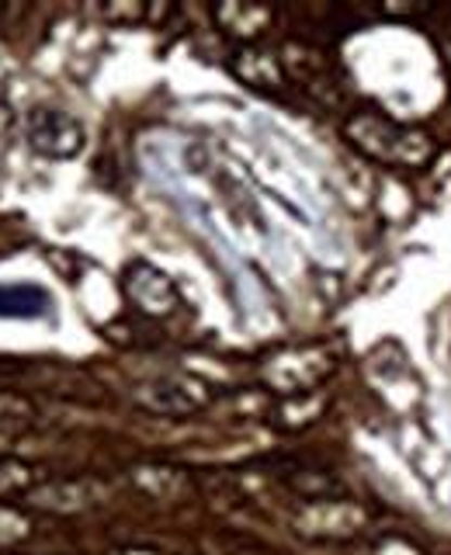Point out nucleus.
<instances>
[{
    "mask_svg": "<svg viewBox=\"0 0 451 555\" xmlns=\"http://www.w3.org/2000/svg\"><path fill=\"white\" fill-rule=\"evenodd\" d=\"M347 143L375 164L386 167H424L434 156V139L416 126H399L382 112H355L344 126Z\"/></svg>",
    "mask_w": 451,
    "mask_h": 555,
    "instance_id": "f257e3e1",
    "label": "nucleus"
},
{
    "mask_svg": "<svg viewBox=\"0 0 451 555\" xmlns=\"http://www.w3.org/2000/svg\"><path fill=\"white\" fill-rule=\"evenodd\" d=\"M334 372V354L320 344H306V347H285L265 361V375L268 389L278 392L282 399L288 396H302V392H317L320 382Z\"/></svg>",
    "mask_w": 451,
    "mask_h": 555,
    "instance_id": "f03ea898",
    "label": "nucleus"
},
{
    "mask_svg": "<svg viewBox=\"0 0 451 555\" xmlns=\"http://www.w3.org/2000/svg\"><path fill=\"white\" fill-rule=\"evenodd\" d=\"M121 288H126L129 302L143 312V317L167 320L181 309L178 285H173L156 264H150V260H132L126 268V278H121Z\"/></svg>",
    "mask_w": 451,
    "mask_h": 555,
    "instance_id": "7ed1b4c3",
    "label": "nucleus"
},
{
    "mask_svg": "<svg viewBox=\"0 0 451 555\" xmlns=\"http://www.w3.org/2000/svg\"><path fill=\"white\" fill-rule=\"evenodd\" d=\"M25 135L35 153L52 156V160H69L83 150V126L74 115L56 108H35L28 115Z\"/></svg>",
    "mask_w": 451,
    "mask_h": 555,
    "instance_id": "20e7f679",
    "label": "nucleus"
},
{
    "mask_svg": "<svg viewBox=\"0 0 451 555\" xmlns=\"http://www.w3.org/2000/svg\"><path fill=\"white\" fill-rule=\"evenodd\" d=\"M136 403L150 413H160V416H184V413H195L208 403V389L198 378L167 375V378H153L146 386H139Z\"/></svg>",
    "mask_w": 451,
    "mask_h": 555,
    "instance_id": "39448f33",
    "label": "nucleus"
},
{
    "mask_svg": "<svg viewBox=\"0 0 451 555\" xmlns=\"http://www.w3.org/2000/svg\"><path fill=\"white\" fill-rule=\"evenodd\" d=\"M364 511L351 500L340 496H326V500H306L299 514H295V525L306 534H320V538H351L355 531L364 528Z\"/></svg>",
    "mask_w": 451,
    "mask_h": 555,
    "instance_id": "423d86ee",
    "label": "nucleus"
},
{
    "mask_svg": "<svg viewBox=\"0 0 451 555\" xmlns=\"http://www.w3.org/2000/svg\"><path fill=\"white\" fill-rule=\"evenodd\" d=\"M104 496V490L98 482H87V479H60V482H46L39 490L31 493V500L39 503L46 511H56V514H77L94 507V503Z\"/></svg>",
    "mask_w": 451,
    "mask_h": 555,
    "instance_id": "0eeeda50",
    "label": "nucleus"
},
{
    "mask_svg": "<svg viewBox=\"0 0 451 555\" xmlns=\"http://www.w3.org/2000/svg\"><path fill=\"white\" fill-rule=\"evenodd\" d=\"M52 312L49 292L39 285H0V320H46Z\"/></svg>",
    "mask_w": 451,
    "mask_h": 555,
    "instance_id": "6e6552de",
    "label": "nucleus"
},
{
    "mask_svg": "<svg viewBox=\"0 0 451 555\" xmlns=\"http://www.w3.org/2000/svg\"><path fill=\"white\" fill-rule=\"evenodd\" d=\"M233 69H236V77L243 83H250L254 91H278V87L285 83V69L282 63H278L271 52L265 49H240L236 52V60H233Z\"/></svg>",
    "mask_w": 451,
    "mask_h": 555,
    "instance_id": "1a4fd4ad",
    "label": "nucleus"
},
{
    "mask_svg": "<svg viewBox=\"0 0 451 555\" xmlns=\"http://www.w3.org/2000/svg\"><path fill=\"white\" fill-rule=\"evenodd\" d=\"M132 482L153 500H178L188 493V476L170 465H139L132 473Z\"/></svg>",
    "mask_w": 451,
    "mask_h": 555,
    "instance_id": "9d476101",
    "label": "nucleus"
},
{
    "mask_svg": "<svg viewBox=\"0 0 451 555\" xmlns=\"http://www.w3.org/2000/svg\"><path fill=\"white\" fill-rule=\"evenodd\" d=\"M216 22L236 39H257L271 25V11L257 4H222L216 8Z\"/></svg>",
    "mask_w": 451,
    "mask_h": 555,
    "instance_id": "9b49d317",
    "label": "nucleus"
},
{
    "mask_svg": "<svg viewBox=\"0 0 451 555\" xmlns=\"http://www.w3.org/2000/svg\"><path fill=\"white\" fill-rule=\"evenodd\" d=\"M323 410V396L320 392H302V396H288L282 399V410H278V421L282 427H306L320 416Z\"/></svg>",
    "mask_w": 451,
    "mask_h": 555,
    "instance_id": "f8f14e48",
    "label": "nucleus"
},
{
    "mask_svg": "<svg viewBox=\"0 0 451 555\" xmlns=\"http://www.w3.org/2000/svg\"><path fill=\"white\" fill-rule=\"evenodd\" d=\"M31 482V473L25 465L17 462H0V493L8 490H25V486Z\"/></svg>",
    "mask_w": 451,
    "mask_h": 555,
    "instance_id": "ddd939ff",
    "label": "nucleus"
},
{
    "mask_svg": "<svg viewBox=\"0 0 451 555\" xmlns=\"http://www.w3.org/2000/svg\"><path fill=\"white\" fill-rule=\"evenodd\" d=\"M372 555H427V552L407 542V538H382V542L372 545Z\"/></svg>",
    "mask_w": 451,
    "mask_h": 555,
    "instance_id": "4468645a",
    "label": "nucleus"
},
{
    "mask_svg": "<svg viewBox=\"0 0 451 555\" xmlns=\"http://www.w3.org/2000/svg\"><path fill=\"white\" fill-rule=\"evenodd\" d=\"M115 555H153V552H143V548H126V552H115Z\"/></svg>",
    "mask_w": 451,
    "mask_h": 555,
    "instance_id": "2eb2a0df",
    "label": "nucleus"
}]
</instances>
